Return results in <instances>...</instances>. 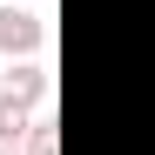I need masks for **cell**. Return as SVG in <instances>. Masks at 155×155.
Wrapping results in <instances>:
<instances>
[{
  "instance_id": "1",
  "label": "cell",
  "mask_w": 155,
  "mask_h": 155,
  "mask_svg": "<svg viewBox=\"0 0 155 155\" xmlns=\"http://www.w3.org/2000/svg\"><path fill=\"white\" fill-rule=\"evenodd\" d=\"M27 47H41V14L0 7V54H27Z\"/></svg>"
},
{
  "instance_id": "2",
  "label": "cell",
  "mask_w": 155,
  "mask_h": 155,
  "mask_svg": "<svg viewBox=\"0 0 155 155\" xmlns=\"http://www.w3.org/2000/svg\"><path fill=\"white\" fill-rule=\"evenodd\" d=\"M27 135H34V121H27V101L0 94V148H20Z\"/></svg>"
},
{
  "instance_id": "3",
  "label": "cell",
  "mask_w": 155,
  "mask_h": 155,
  "mask_svg": "<svg viewBox=\"0 0 155 155\" xmlns=\"http://www.w3.org/2000/svg\"><path fill=\"white\" fill-rule=\"evenodd\" d=\"M7 94H14V101H41V94H47V68H34V61L7 68Z\"/></svg>"
},
{
  "instance_id": "4",
  "label": "cell",
  "mask_w": 155,
  "mask_h": 155,
  "mask_svg": "<svg viewBox=\"0 0 155 155\" xmlns=\"http://www.w3.org/2000/svg\"><path fill=\"white\" fill-rule=\"evenodd\" d=\"M0 155H20V148H0Z\"/></svg>"
}]
</instances>
